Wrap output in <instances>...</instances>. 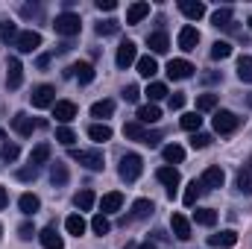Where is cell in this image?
<instances>
[{
    "label": "cell",
    "mask_w": 252,
    "mask_h": 249,
    "mask_svg": "<svg viewBox=\"0 0 252 249\" xmlns=\"http://www.w3.org/2000/svg\"><path fill=\"white\" fill-rule=\"evenodd\" d=\"M118 30H121V21H115V18H109V21H100V24H97V35H103V38H106V35H115Z\"/></svg>",
    "instance_id": "7bdbcfd3"
},
{
    "label": "cell",
    "mask_w": 252,
    "mask_h": 249,
    "mask_svg": "<svg viewBox=\"0 0 252 249\" xmlns=\"http://www.w3.org/2000/svg\"><path fill=\"white\" fill-rule=\"evenodd\" d=\"M202 190H205V187H202V182H196V179H193V182L185 187V193H182V202H185V205H193V202H196V196H199Z\"/></svg>",
    "instance_id": "ab89813d"
},
{
    "label": "cell",
    "mask_w": 252,
    "mask_h": 249,
    "mask_svg": "<svg viewBox=\"0 0 252 249\" xmlns=\"http://www.w3.org/2000/svg\"><path fill=\"white\" fill-rule=\"evenodd\" d=\"M135 67H138V73L141 76H156V70H158V62H156V56H138V62H135Z\"/></svg>",
    "instance_id": "f1b7e54d"
},
{
    "label": "cell",
    "mask_w": 252,
    "mask_h": 249,
    "mask_svg": "<svg viewBox=\"0 0 252 249\" xmlns=\"http://www.w3.org/2000/svg\"><path fill=\"white\" fill-rule=\"evenodd\" d=\"M156 179L161 182V185H167V196L173 199V193H176V187L182 182V176H179V170L176 167H158L156 170Z\"/></svg>",
    "instance_id": "8992f818"
},
{
    "label": "cell",
    "mask_w": 252,
    "mask_h": 249,
    "mask_svg": "<svg viewBox=\"0 0 252 249\" xmlns=\"http://www.w3.org/2000/svg\"><path fill=\"white\" fill-rule=\"evenodd\" d=\"M15 47H18L21 53H35V50L41 47V35H38L35 30H24V32L18 35V41H15Z\"/></svg>",
    "instance_id": "52a82bcc"
},
{
    "label": "cell",
    "mask_w": 252,
    "mask_h": 249,
    "mask_svg": "<svg viewBox=\"0 0 252 249\" xmlns=\"http://www.w3.org/2000/svg\"><path fill=\"white\" fill-rule=\"evenodd\" d=\"M217 100H220V94H199L196 97V115L199 112H214L217 109Z\"/></svg>",
    "instance_id": "e575fe53"
},
{
    "label": "cell",
    "mask_w": 252,
    "mask_h": 249,
    "mask_svg": "<svg viewBox=\"0 0 252 249\" xmlns=\"http://www.w3.org/2000/svg\"><path fill=\"white\" fill-rule=\"evenodd\" d=\"M32 106L35 109H53L56 106V88L53 85H38V88H32Z\"/></svg>",
    "instance_id": "5b68a950"
},
{
    "label": "cell",
    "mask_w": 252,
    "mask_h": 249,
    "mask_svg": "<svg viewBox=\"0 0 252 249\" xmlns=\"http://www.w3.org/2000/svg\"><path fill=\"white\" fill-rule=\"evenodd\" d=\"M121 205H124V193H118V190H112V193H106V196L100 199V208H103V214L121 211Z\"/></svg>",
    "instance_id": "7402d4cb"
},
{
    "label": "cell",
    "mask_w": 252,
    "mask_h": 249,
    "mask_svg": "<svg viewBox=\"0 0 252 249\" xmlns=\"http://www.w3.org/2000/svg\"><path fill=\"white\" fill-rule=\"evenodd\" d=\"M202 79H205V82H217V79H220V73H205Z\"/></svg>",
    "instance_id": "680465c9"
},
{
    "label": "cell",
    "mask_w": 252,
    "mask_h": 249,
    "mask_svg": "<svg viewBox=\"0 0 252 249\" xmlns=\"http://www.w3.org/2000/svg\"><path fill=\"white\" fill-rule=\"evenodd\" d=\"M247 106L252 109V94H247Z\"/></svg>",
    "instance_id": "94428289"
},
{
    "label": "cell",
    "mask_w": 252,
    "mask_h": 249,
    "mask_svg": "<svg viewBox=\"0 0 252 249\" xmlns=\"http://www.w3.org/2000/svg\"><path fill=\"white\" fill-rule=\"evenodd\" d=\"M182 129H188V132H199V126H202V118L196 115V112H188V115H182Z\"/></svg>",
    "instance_id": "f6af8a7d"
},
{
    "label": "cell",
    "mask_w": 252,
    "mask_h": 249,
    "mask_svg": "<svg viewBox=\"0 0 252 249\" xmlns=\"http://www.w3.org/2000/svg\"><path fill=\"white\" fill-rule=\"evenodd\" d=\"M238 190L241 193H252V167H244L238 173Z\"/></svg>",
    "instance_id": "bcb514c9"
},
{
    "label": "cell",
    "mask_w": 252,
    "mask_h": 249,
    "mask_svg": "<svg viewBox=\"0 0 252 249\" xmlns=\"http://www.w3.org/2000/svg\"><path fill=\"white\" fill-rule=\"evenodd\" d=\"M88 138L94 144H106V141H112V126L109 124H91L88 126Z\"/></svg>",
    "instance_id": "44dd1931"
},
{
    "label": "cell",
    "mask_w": 252,
    "mask_h": 249,
    "mask_svg": "<svg viewBox=\"0 0 252 249\" xmlns=\"http://www.w3.org/2000/svg\"><path fill=\"white\" fill-rule=\"evenodd\" d=\"M147 15H150V3L138 0V3H132V6L126 9V24H129V27H135V24H141Z\"/></svg>",
    "instance_id": "2e32d148"
},
{
    "label": "cell",
    "mask_w": 252,
    "mask_h": 249,
    "mask_svg": "<svg viewBox=\"0 0 252 249\" xmlns=\"http://www.w3.org/2000/svg\"><path fill=\"white\" fill-rule=\"evenodd\" d=\"M91 232H94V235H100V238H103V235H109V232H112L109 217H106V214H97V217L91 220Z\"/></svg>",
    "instance_id": "74e56055"
},
{
    "label": "cell",
    "mask_w": 252,
    "mask_h": 249,
    "mask_svg": "<svg viewBox=\"0 0 252 249\" xmlns=\"http://www.w3.org/2000/svg\"><path fill=\"white\" fill-rule=\"evenodd\" d=\"M115 6H118L115 0H97V9H100V12H112Z\"/></svg>",
    "instance_id": "9f6ffc18"
},
{
    "label": "cell",
    "mask_w": 252,
    "mask_h": 249,
    "mask_svg": "<svg viewBox=\"0 0 252 249\" xmlns=\"http://www.w3.org/2000/svg\"><path fill=\"white\" fill-rule=\"evenodd\" d=\"M141 144H147V147H158V144H161V132H150V129H147V135H144Z\"/></svg>",
    "instance_id": "db71d44e"
},
{
    "label": "cell",
    "mask_w": 252,
    "mask_h": 249,
    "mask_svg": "<svg viewBox=\"0 0 252 249\" xmlns=\"http://www.w3.org/2000/svg\"><path fill=\"white\" fill-rule=\"evenodd\" d=\"M214 132L217 135H229V132H235L238 126H241V118L235 115V112H226V109H220L217 115H214Z\"/></svg>",
    "instance_id": "277c9868"
},
{
    "label": "cell",
    "mask_w": 252,
    "mask_h": 249,
    "mask_svg": "<svg viewBox=\"0 0 252 249\" xmlns=\"http://www.w3.org/2000/svg\"><path fill=\"white\" fill-rule=\"evenodd\" d=\"M18 156H21V150H18V144H9V141H6V144H3V150H0V158H3L6 164H12V161H15Z\"/></svg>",
    "instance_id": "7dc6e473"
},
{
    "label": "cell",
    "mask_w": 252,
    "mask_h": 249,
    "mask_svg": "<svg viewBox=\"0 0 252 249\" xmlns=\"http://www.w3.org/2000/svg\"><path fill=\"white\" fill-rule=\"evenodd\" d=\"M53 118H56L62 126H67L73 118H76V106H73L70 100H56V106H53Z\"/></svg>",
    "instance_id": "4fadbf2b"
},
{
    "label": "cell",
    "mask_w": 252,
    "mask_h": 249,
    "mask_svg": "<svg viewBox=\"0 0 252 249\" xmlns=\"http://www.w3.org/2000/svg\"><path fill=\"white\" fill-rule=\"evenodd\" d=\"M70 70H73V76H76V79H79L82 85H88V82H94V67H91L88 62H79V64H73Z\"/></svg>",
    "instance_id": "836d02e7"
},
{
    "label": "cell",
    "mask_w": 252,
    "mask_h": 249,
    "mask_svg": "<svg viewBox=\"0 0 252 249\" xmlns=\"http://www.w3.org/2000/svg\"><path fill=\"white\" fill-rule=\"evenodd\" d=\"M247 24H250V30H252V15H250V21H247Z\"/></svg>",
    "instance_id": "6125c7cd"
},
{
    "label": "cell",
    "mask_w": 252,
    "mask_h": 249,
    "mask_svg": "<svg viewBox=\"0 0 252 249\" xmlns=\"http://www.w3.org/2000/svg\"><path fill=\"white\" fill-rule=\"evenodd\" d=\"M0 235H3V226H0Z\"/></svg>",
    "instance_id": "be15d7a7"
},
{
    "label": "cell",
    "mask_w": 252,
    "mask_h": 249,
    "mask_svg": "<svg viewBox=\"0 0 252 249\" xmlns=\"http://www.w3.org/2000/svg\"><path fill=\"white\" fill-rule=\"evenodd\" d=\"M158 118H161V109H158L156 103H150V106H141V109H138V124L150 126V124H156Z\"/></svg>",
    "instance_id": "d4e9b609"
},
{
    "label": "cell",
    "mask_w": 252,
    "mask_h": 249,
    "mask_svg": "<svg viewBox=\"0 0 252 249\" xmlns=\"http://www.w3.org/2000/svg\"><path fill=\"white\" fill-rule=\"evenodd\" d=\"M179 12L185 18H190V21H199L205 15V3H199V0H179Z\"/></svg>",
    "instance_id": "d6986e66"
},
{
    "label": "cell",
    "mask_w": 252,
    "mask_h": 249,
    "mask_svg": "<svg viewBox=\"0 0 252 249\" xmlns=\"http://www.w3.org/2000/svg\"><path fill=\"white\" fill-rule=\"evenodd\" d=\"M6 205H9V193H6V187L0 185V211H3Z\"/></svg>",
    "instance_id": "6f0895ef"
},
{
    "label": "cell",
    "mask_w": 252,
    "mask_h": 249,
    "mask_svg": "<svg viewBox=\"0 0 252 249\" xmlns=\"http://www.w3.org/2000/svg\"><path fill=\"white\" fill-rule=\"evenodd\" d=\"M38 241H41L44 249H64V238L56 232V226H44L38 232Z\"/></svg>",
    "instance_id": "8fae6325"
},
{
    "label": "cell",
    "mask_w": 252,
    "mask_h": 249,
    "mask_svg": "<svg viewBox=\"0 0 252 249\" xmlns=\"http://www.w3.org/2000/svg\"><path fill=\"white\" fill-rule=\"evenodd\" d=\"M167 103H170V109H182L185 106V94H170Z\"/></svg>",
    "instance_id": "11a10c76"
},
{
    "label": "cell",
    "mask_w": 252,
    "mask_h": 249,
    "mask_svg": "<svg viewBox=\"0 0 252 249\" xmlns=\"http://www.w3.org/2000/svg\"><path fill=\"white\" fill-rule=\"evenodd\" d=\"M18 235H21V241H32V235H38V232H35V226L27 220V223H21V226H18Z\"/></svg>",
    "instance_id": "816d5d0a"
},
{
    "label": "cell",
    "mask_w": 252,
    "mask_h": 249,
    "mask_svg": "<svg viewBox=\"0 0 252 249\" xmlns=\"http://www.w3.org/2000/svg\"><path fill=\"white\" fill-rule=\"evenodd\" d=\"M70 158L79 161V164L88 167V170H103V167H106V158H103L100 150H70Z\"/></svg>",
    "instance_id": "3957f363"
},
{
    "label": "cell",
    "mask_w": 252,
    "mask_h": 249,
    "mask_svg": "<svg viewBox=\"0 0 252 249\" xmlns=\"http://www.w3.org/2000/svg\"><path fill=\"white\" fill-rule=\"evenodd\" d=\"M141 170H144V158H141L138 153H126L124 158H121L118 173H121V179H124V182H135V179L141 176Z\"/></svg>",
    "instance_id": "7a4b0ae2"
},
{
    "label": "cell",
    "mask_w": 252,
    "mask_h": 249,
    "mask_svg": "<svg viewBox=\"0 0 252 249\" xmlns=\"http://www.w3.org/2000/svg\"><path fill=\"white\" fill-rule=\"evenodd\" d=\"M67 179H70V173H67V164H62V161H56L53 167H50V182L56 187L67 185Z\"/></svg>",
    "instance_id": "1f68e13d"
},
{
    "label": "cell",
    "mask_w": 252,
    "mask_h": 249,
    "mask_svg": "<svg viewBox=\"0 0 252 249\" xmlns=\"http://www.w3.org/2000/svg\"><path fill=\"white\" fill-rule=\"evenodd\" d=\"M56 141L64 144V147H73L76 135H73V129H70V126H59V129H56Z\"/></svg>",
    "instance_id": "c3c4849f"
},
{
    "label": "cell",
    "mask_w": 252,
    "mask_h": 249,
    "mask_svg": "<svg viewBox=\"0 0 252 249\" xmlns=\"http://www.w3.org/2000/svg\"><path fill=\"white\" fill-rule=\"evenodd\" d=\"M147 47H150L153 53H158V56L167 53V50H170V38H167V32H161V30H158V32H150V35H147Z\"/></svg>",
    "instance_id": "e0dca14e"
},
{
    "label": "cell",
    "mask_w": 252,
    "mask_h": 249,
    "mask_svg": "<svg viewBox=\"0 0 252 249\" xmlns=\"http://www.w3.org/2000/svg\"><path fill=\"white\" fill-rule=\"evenodd\" d=\"M112 115H115V100H97V103L91 106V118H97V121L112 118Z\"/></svg>",
    "instance_id": "4316f807"
},
{
    "label": "cell",
    "mask_w": 252,
    "mask_h": 249,
    "mask_svg": "<svg viewBox=\"0 0 252 249\" xmlns=\"http://www.w3.org/2000/svg\"><path fill=\"white\" fill-rule=\"evenodd\" d=\"M170 229H173V235L179 238V241H188L190 238V223L185 214H173L170 217Z\"/></svg>",
    "instance_id": "ffe728a7"
},
{
    "label": "cell",
    "mask_w": 252,
    "mask_h": 249,
    "mask_svg": "<svg viewBox=\"0 0 252 249\" xmlns=\"http://www.w3.org/2000/svg\"><path fill=\"white\" fill-rule=\"evenodd\" d=\"M232 56V44L229 41H214L211 44V59H229Z\"/></svg>",
    "instance_id": "ee69618b"
},
{
    "label": "cell",
    "mask_w": 252,
    "mask_h": 249,
    "mask_svg": "<svg viewBox=\"0 0 252 249\" xmlns=\"http://www.w3.org/2000/svg\"><path fill=\"white\" fill-rule=\"evenodd\" d=\"M35 126H38V124H35V121H32L30 115H27V112H18V115L12 118V129H15V132H18L21 138H30Z\"/></svg>",
    "instance_id": "5bb4252c"
},
{
    "label": "cell",
    "mask_w": 252,
    "mask_h": 249,
    "mask_svg": "<svg viewBox=\"0 0 252 249\" xmlns=\"http://www.w3.org/2000/svg\"><path fill=\"white\" fill-rule=\"evenodd\" d=\"M208 144H211V135H208V132H193V135H190V147H193V150H205Z\"/></svg>",
    "instance_id": "681fc988"
},
{
    "label": "cell",
    "mask_w": 252,
    "mask_h": 249,
    "mask_svg": "<svg viewBox=\"0 0 252 249\" xmlns=\"http://www.w3.org/2000/svg\"><path fill=\"white\" fill-rule=\"evenodd\" d=\"M161 156H164V161H170V164H179V161H185V150H182L179 144H167V147L161 150Z\"/></svg>",
    "instance_id": "d590c367"
},
{
    "label": "cell",
    "mask_w": 252,
    "mask_h": 249,
    "mask_svg": "<svg viewBox=\"0 0 252 249\" xmlns=\"http://www.w3.org/2000/svg\"><path fill=\"white\" fill-rule=\"evenodd\" d=\"M18 179H21V182H35V179H38V167H32V164L21 167V170H18Z\"/></svg>",
    "instance_id": "f907efd6"
},
{
    "label": "cell",
    "mask_w": 252,
    "mask_h": 249,
    "mask_svg": "<svg viewBox=\"0 0 252 249\" xmlns=\"http://www.w3.org/2000/svg\"><path fill=\"white\" fill-rule=\"evenodd\" d=\"M196 44H199V30L196 27H182L179 30V47L190 53V50H196Z\"/></svg>",
    "instance_id": "9a60e30c"
},
{
    "label": "cell",
    "mask_w": 252,
    "mask_h": 249,
    "mask_svg": "<svg viewBox=\"0 0 252 249\" xmlns=\"http://www.w3.org/2000/svg\"><path fill=\"white\" fill-rule=\"evenodd\" d=\"M124 135H126V138H132V141H144L147 129H144V124L132 121V124H126V126H124Z\"/></svg>",
    "instance_id": "b9f144b4"
},
{
    "label": "cell",
    "mask_w": 252,
    "mask_h": 249,
    "mask_svg": "<svg viewBox=\"0 0 252 249\" xmlns=\"http://www.w3.org/2000/svg\"><path fill=\"white\" fill-rule=\"evenodd\" d=\"M232 18H235V12H232L229 6H223V9H217V12L211 15V24H214L217 30H229V27H232Z\"/></svg>",
    "instance_id": "484cf974"
},
{
    "label": "cell",
    "mask_w": 252,
    "mask_h": 249,
    "mask_svg": "<svg viewBox=\"0 0 252 249\" xmlns=\"http://www.w3.org/2000/svg\"><path fill=\"white\" fill-rule=\"evenodd\" d=\"M238 76H241V82L252 85V56H241L238 59Z\"/></svg>",
    "instance_id": "f35d334b"
},
{
    "label": "cell",
    "mask_w": 252,
    "mask_h": 249,
    "mask_svg": "<svg viewBox=\"0 0 252 249\" xmlns=\"http://www.w3.org/2000/svg\"><path fill=\"white\" fill-rule=\"evenodd\" d=\"M64 229H67V235L82 238V235H85V229H88V223L82 220V214H70V217L64 220Z\"/></svg>",
    "instance_id": "cb8c5ba5"
},
{
    "label": "cell",
    "mask_w": 252,
    "mask_h": 249,
    "mask_svg": "<svg viewBox=\"0 0 252 249\" xmlns=\"http://www.w3.org/2000/svg\"><path fill=\"white\" fill-rule=\"evenodd\" d=\"M193 220H196V226H208L211 229L217 223V211L214 208H196L193 211Z\"/></svg>",
    "instance_id": "d6a6232c"
},
{
    "label": "cell",
    "mask_w": 252,
    "mask_h": 249,
    "mask_svg": "<svg viewBox=\"0 0 252 249\" xmlns=\"http://www.w3.org/2000/svg\"><path fill=\"white\" fill-rule=\"evenodd\" d=\"M144 94L150 97V103H158V100H164V97H167V85H164V82H150Z\"/></svg>",
    "instance_id": "8d00e7d4"
},
{
    "label": "cell",
    "mask_w": 252,
    "mask_h": 249,
    "mask_svg": "<svg viewBox=\"0 0 252 249\" xmlns=\"http://www.w3.org/2000/svg\"><path fill=\"white\" fill-rule=\"evenodd\" d=\"M53 30H56L59 35H64V38H73V35H79L82 21H79V15H73V12H62V15H56Z\"/></svg>",
    "instance_id": "6da1fadb"
},
{
    "label": "cell",
    "mask_w": 252,
    "mask_h": 249,
    "mask_svg": "<svg viewBox=\"0 0 252 249\" xmlns=\"http://www.w3.org/2000/svg\"><path fill=\"white\" fill-rule=\"evenodd\" d=\"M115 62H118V67H129V64L138 62V44L135 41H124L121 47H118V56H115Z\"/></svg>",
    "instance_id": "9c48e42d"
},
{
    "label": "cell",
    "mask_w": 252,
    "mask_h": 249,
    "mask_svg": "<svg viewBox=\"0 0 252 249\" xmlns=\"http://www.w3.org/2000/svg\"><path fill=\"white\" fill-rule=\"evenodd\" d=\"M164 70H167V76H170V79H188V76H193V70H196V67H193L188 59H170Z\"/></svg>",
    "instance_id": "ba28073f"
},
{
    "label": "cell",
    "mask_w": 252,
    "mask_h": 249,
    "mask_svg": "<svg viewBox=\"0 0 252 249\" xmlns=\"http://www.w3.org/2000/svg\"><path fill=\"white\" fill-rule=\"evenodd\" d=\"M138 249H156V244H153V241H147V244H141Z\"/></svg>",
    "instance_id": "91938a15"
},
{
    "label": "cell",
    "mask_w": 252,
    "mask_h": 249,
    "mask_svg": "<svg viewBox=\"0 0 252 249\" xmlns=\"http://www.w3.org/2000/svg\"><path fill=\"white\" fill-rule=\"evenodd\" d=\"M50 161V144H38L32 153H30V164L32 167H41V164H47Z\"/></svg>",
    "instance_id": "f546056e"
},
{
    "label": "cell",
    "mask_w": 252,
    "mask_h": 249,
    "mask_svg": "<svg viewBox=\"0 0 252 249\" xmlns=\"http://www.w3.org/2000/svg\"><path fill=\"white\" fill-rule=\"evenodd\" d=\"M235 244H238V232H232V229H226V232L208 238V247H214V249H232Z\"/></svg>",
    "instance_id": "ac0fdd59"
},
{
    "label": "cell",
    "mask_w": 252,
    "mask_h": 249,
    "mask_svg": "<svg viewBox=\"0 0 252 249\" xmlns=\"http://www.w3.org/2000/svg\"><path fill=\"white\" fill-rule=\"evenodd\" d=\"M153 211H156V205L150 199H135L132 202V220H147Z\"/></svg>",
    "instance_id": "83f0119b"
},
{
    "label": "cell",
    "mask_w": 252,
    "mask_h": 249,
    "mask_svg": "<svg viewBox=\"0 0 252 249\" xmlns=\"http://www.w3.org/2000/svg\"><path fill=\"white\" fill-rule=\"evenodd\" d=\"M94 202H97V196H94V190H88V187H85V190H79V193L73 196V205H76L79 211H91V208H94Z\"/></svg>",
    "instance_id": "4dcf8cb0"
},
{
    "label": "cell",
    "mask_w": 252,
    "mask_h": 249,
    "mask_svg": "<svg viewBox=\"0 0 252 249\" xmlns=\"http://www.w3.org/2000/svg\"><path fill=\"white\" fill-rule=\"evenodd\" d=\"M18 35H21V32H18V27H15L12 21H3V24H0V41H6V44H9V41H18Z\"/></svg>",
    "instance_id": "60d3db41"
},
{
    "label": "cell",
    "mask_w": 252,
    "mask_h": 249,
    "mask_svg": "<svg viewBox=\"0 0 252 249\" xmlns=\"http://www.w3.org/2000/svg\"><path fill=\"white\" fill-rule=\"evenodd\" d=\"M138 97H141V88H138V85H126L124 88V100L126 103H138Z\"/></svg>",
    "instance_id": "f5cc1de1"
},
{
    "label": "cell",
    "mask_w": 252,
    "mask_h": 249,
    "mask_svg": "<svg viewBox=\"0 0 252 249\" xmlns=\"http://www.w3.org/2000/svg\"><path fill=\"white\" fill-rule=\"evenodd\" d=\"M18 208H21L27 217H32V214L41 208V199H38L35 193H21V199H18Z\"/></svg>",
    "instance_id": "603a6c76"
},
{
    "label": "cell",
    "mask_w": 252,
    "mask_h": 249,
    "mask_svg": "<svg viewBox=\"0 0 252 249\" xmlns=\"http://www.w3.org/2000/svg\"><path fill=\"white\" fill-rule=\"evenodd\" d=\"M21 82H24V64H21V59H9L6 62V85L9 88H21Z\"/></svg>",
    "instance_id": "7c38bea8"
},
{
    "label": "cell",
    "mask_w": 252,
    "mask_h": 249,
    "mask_svg": "<svg viewBox=\"0 0 252 249\" xmlns=\"http://www.w3.org/2000/svg\"><path fill=\"white\" fill-rule=\"evenodd\" d=\"M202 187L205 190H211V187H223V182H226V173H223V167H217V164H211V167H205L202 170Z\"/></svg>",
    "instance_id": "30bf717a"
}]
</instances>
